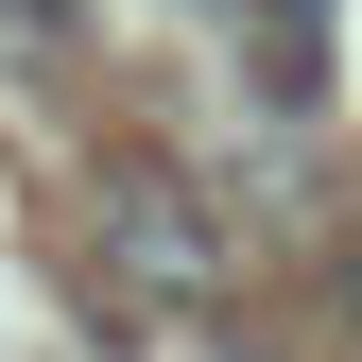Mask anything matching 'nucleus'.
I'll use <instances>...</instances> for the list:
<instances>
[{"instance_id": "f257e3e1", "label": "nucleus", "mask_w": 362, "mask_h": 362, "mask_svg": "<svg viewBox=\"0 0 362 362\" xmlns=\"http://www.w3.org/2000/svg\"><path fill=\"white\" fill-rule=\"evenodd\" d=\"M345 310H362V259H345Z\"/></svg>"}]
</instances>
